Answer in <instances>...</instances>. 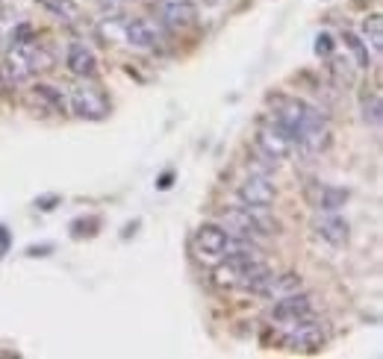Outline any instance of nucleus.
<instances>
[{
  "instance_id": "1",
  "label": "nucleus",
  "mask_w": 383,
  "mask_h": 359,
  "mask_svg": "<svg viewBox=\"0 0 383 359\" xmlns=\"http://www.w3.org/2000/svg\"><path fill=\"white\" fill-rule=\"evenodd\" d=\"M51 68H53V53L33 38V42H24V45H12V47H9L3 65H0V74H3L9 83L15 86V83H24V79L36 77V74L51 71Z\"/></svg>"
},
{
  "instance_id": "2",
  "label": "nucleus",
  "mask_w": 383,
  "mask_h": 359,
  "mask_svg": "<svg viewBox=\"0 0 383 359\" xmlns=\"http://www.w3.org/2000/svg\"><path fill=\"white\" fill-rule=\"evenodd\" d=\"M219 224L224 227L227 236H242V238H262V236H274L280 233V221L269 215V209H257V206H233L224 209L219 215Z\"/></svg>"
},
{
  "instance_id": "3",
  "label": "nucleus",
  "mask_w": 383,
  "mask_h": 359,
  "mask_svg": "<svg viewBox=\"0 0 383 359\" xmlns=\"http://www.w3.org/2000/svg\"><path fill=\"white\" fill-rule=\"evenodd\" d=\"M280 330V342L286 351H298V354H316L328 345V324L316 315L298 318L286 327H277Z\"/></svg>"
},
{
  "instance_id": "4",
  "label": "nucleus",
  "mask_w": 383,
  "mask_h": 359,
  "mask_svg": "<svg viewBox=\"0 0 383 359\" xmlns=\"http://www.w3.org/2000/svg\"><path fill=\"white\" fill-rule=\"evenodd\" d=\"M333 142V133H330V124L328 118L321 115V109L310 106L307 118H304V124L298 127V133L292 136V145L298 147L301 153L307 156H316V153H324Z\"/></svg>"
},
{
  "instance_id": "5",
  "label": "nucleus",
  "mask_w": 383,
  "mask_h": 359,
  "mask_svg": "<svg viewBox=\"0 0 383 359\" xmlns=\"http://www.w3.org/2000/svg\"><path fill=\"white\" fill-rule=\"evenodd\" d=\"M68 103H71V112L77 118H83V121H103V118L110 115V101H106V97L88 83L71 86V92H68Z\"/></svg>"
},
{
  "instance_id": "6",
  "label": "nucleus",
  "mask_w": 383,
  "mask_h": 359,
  "mask_svg": "<svg viewBox=\"0 0 383 359\" xmlns=\"http://www.w3.org/2000/svg\"><path fill=\"white\" fill-rule=\"evenodd\" d=\"M274 304L271 306V324L274 327H286L292 321H298V318H307V315H316V295H310V292H292V295H283V297H274Z\"/></svg>"
},
{
  "instance_id": "7",
  "label": "nucleus",
  "mask_w": 383,
  "mask_h": 359,
  "mask_svg": "<svg viewBox=\"0 0 383 359\" xmlns=\"http://www.w3.org/2000/svg\"><path fill=\"white\" fill-rule=\"evenodd\" d=\"M165 42V27L153 18H124V45L136 51H156Z\"/></svg>"
},
{
  "instance_id": "8",
  "label": "nucleus",
  "mask_w": 383,
  "mask_h": 359,
  "mask_svg": "<svg viewBox=\"0 0 383 359\" xmlns=\"http://www.w3.org/2000/svg\"><path fill=\"white\" fill-rule=\"evenodd\" d=\"M304 197L307 203L316 209V212H339L342 206L348 203V188H339V186H328V183H319V180H310L304 186Z\"/></svg>"
},
{
  "instance_id": "9",
  "label": "nucleus",
  "mask_w": 383,
  "mask_h": 359,
  "mask_svg": "<svg viewBox=\"0 0 383 359\" xmlns=\"http://www.w3.org/2000/svg\"><path fill=\"white\" fill-rule=\"evenodd\" d=\"M156 9H160V24L165 29H171V33H183V29H189L198 21L195 0H160Z\"/></svg>"
},
{
  "instance_id": "10",
  "label": "nucleus",
  "mask_w": 383,
  "mask_h": 359,
  "mask_svg": "<svg viewBox=\"0 0 383 359\" xmlns=\"http://www.w3.org/2000/svg\"><path fill=\"white\" fill-rule=\"evenodd\" d=\"M239 201L245 206H257V209H269L274 203V197H277V186L271 183L269 174H251L245 177L239 183Z\"/></svg>"
},
{
  "instance_id": "11",
  "label": "nucleus",
  "mask_w": 383,
  "mask_h": 359,
  "mask_svg": "<svg viewBox=\"0 0 383 359\" xmlns=\"http://www.w3.org/2000/svg\"><path fill=\"white\" fill-rule=\"evenodd\" d=\"M292 138L289 133L283 129L277 121H274V115H271V121L269 124H262L257 129V151L265 153V156H271L274 162H280V159H286L292 153Z\"/></svg>"
},
{
  "instance_id": "12",
  "label": "nucleus",
  "mask_w": 383,
  "mask_h": 359,
  "mask_svg": "<svg viewBox=\"0 0 383 359\" xmlns=\"http://www.w3.org/2000/svg\"><path fill=\"white\" fill-rule=\"evenodd\" d=\"M312 233L333 247H342L348 242V221L339 212H316V218H312Z\"/></svg>"
},
{
  "instance_id": "13",
  "label": "nucleus",
  "mask_w": 383,
  "mask_h": 359,
  "mask_svg": "<svg viewBox=\"0 0 383 359\" xmlns=\"http://www.w3.org/2000/svg\"><path fill=\"white\" fill-rule=\"evenodd\" d=\"M224 242H227V233H224L221 224H203L195 233V251L201 259H221Z\"/></svg>"
},
{
  "instance_id": "14",
  "label": "nucleus",
  "mask_w": 383,
  "mask_h": 359,
  "mask_svg": "<svg viewBox=\"0 0 383 359\" xmlns=\"http://www.w3.org/2000/svg\"><path fill=\"white\" fill-rule=\"evenodd\" d=\"M65 65H68V71L77 74V77H83V79L97 74V56H95L92 47H86L83 42H74L71 47H68Z\"/></svg>"
},
{
  "instance_id": "15",
  "label": "nucleus",
  "mask_w": 383,
  "mask_h": 359,
  "mask_svg": "<svg viewBox=\"0 0 383 359\" xmlns=\"http://www.w3.org/2000/svg\"><path fill=\"white\" fill-rule=\"evenodd\" d=\"M304 288V280H301V274H295V271H286V274H269L265 277V283L257 295L262 297H283V295H292V292H301Z\"/></svg>"
},
{
  "instance_id": "16",
  "label": "nucleus",
  "mask_w": 383,
  "mask_h": 359,
  "mask_svg": "<svg viewBox=\"0 0 383 359\" xmlns=\"http://www.w3.org/2000/svg\"><path fill=\"white\" fill-rule=\"evenodd\" d=\"M342 42H345V47L351 51L354 65H357V68H371V62H375V59H371V53H369V45L362 42V38H360L357 33L345 29V33H342Z\"/></svg>"
},
{
  "instance_id": "17",
  "label": "nucleus",
  "mask_w": 383,
  "mask_h": 359,
  "mask_svg": "<svg viewBox=\"0 0 383 359\" xmlns=\"http://www.w3.org/2000/svg\"><path fill=\"white\" fill-rule=\"evenodd\" d=\"M362 42L371 45V51H375V56L383 53V18L375 12V15H369L366 21H362Z\"/></svg>"
},
{
  "instance_id": "18",
  "label": "nucleus",
  "mask_w": 383,
  "mask_h": 359,
  "mask_svg": "<svg viewBox=\"0 0 383 359\" xmlns=\"http://www.w3.org/2000/svg\"><path fill=\"white\" fill-rule=\"evenodd\" d=\"M47 12H51L56 21H65V24H74L77 18H80V6L74 3V0H38Z\"/></svg>"
},
{
  "instance_id": "19",
  "label": "nucleus",
  "mask_w": 383,
  "mask_h": 359,
  "mask_svg": "<svg viewBox=\"0 0 383 359\" xmlns=\"http://www.w3.org/2000/svg\"><path fill=\"white\" fill-rule=\"evenodd\" d=\"M33 95L38 97L42 103H47L51 106V112H65V106H68V101H65V95L59 92L56 86H47V83H38L36 88H33Z\"/></svg>"
},
{
  "instance_id": "20",
  "label": "nucleus",
  "mask_w": 383,
  "mask_h": 359,
  "mask_svg": "<svg viewBox=\"0 0 383 359\" xmlns=\"http://www.w3.org/2000/svg\"><path fill=\"white\" fill-rule=\"evenodd\" d=\"M330 74H333V79H336L339 86H354V65L351 59H342V56H330Z\"/></svg>"
},
{
  "instance_id": "21",
  "label": "nucleus",
  "mask_w": 383,
  "mask_h": 359,
  "mask_svg": "<svg viewBox=\"0 0 383 359\" xmlns=\"http://www.w3.org/2000/svg\"><path fill=\"white\" fill-rule=\"evenodd\" d=\"M362 121H366L371 129H378L383 121V103H380V95H371V97H362Z\"/></svg>"
},
{
  "instance_id": "22",
  "label": "nucleus",
  "mask_w": 383,
  "mask_h": 359,
  "mask_svg": "<svg viewBox=\"0 0 383 359\" xmlns=\"http://www.w3.org/2000/svg\"><path fill=\"white\" fill-rule=\"evenodd\" d=\"M97 227H101V218H97V215L77 218V221H71V236L74 238H92L97 233Z\"/></svg>"
},
{
  "instance_id": "23",
  "label": "nucleus",
  "mask_w": 383,
  "mask_h": 359,
  "mask_svg": "<svg viewBox=\"0 0 383 359\" xmlns=\"http://www.w3.org/2000/svg\"><path fill=\"white\" fill-rule=\"evenodd\" d=\"M101 36L106 42H124V18H106L101 24Z\"/></svg>"
},
{
  "instance_id": "24",
  "label": "nucleus",
  "mask_w": 383,
  "mask_h": 359,
  "mask_svg": "<svg viewBox=\"0 0 383 359\" xmlns=\"http://www.w3.org/2000/svg\"><path fill=\"white\" fill-rule=\"evenodd\" d=\"M333 51H336V42H333V36H330V33H319V36H316V56L330 59Z\"/></svg>"
},
{
  "instance_id": "25",
  "label": "nucleus",
  "mask_w": 383,
  "mask_h": 359,
  "mask_svg": "<svg viewBox=\"0 0 383 359\" xmlns=\"http://www.w3.org/2000/svg\"><path fill=\"white\" fill-rule=\"evenodd\" d=\"M9 38H12V45H24V42H33V24H27V21H21V24H18L15 29H12V36H9Z\"/></svg>"
},
{
  "instance_id": "26",
  "label": "nucleus",
  "mask_w": 383,
  "mask_h": 359,
  "mask_svg": "<svg viewBox=\"0 0 383 359\" xmlns=\"http://www.w3.org/2000/svg\"><path fill=\"white\" fill-rule=\"evenodd\" d=\"M56 203H59V195H45V197H38V201H36V206L42 209V212H51Z\"/></svg>"
},
{
  "instance_id": "27",
  "label": "nucleus",
  "mask_w": 383,
  "mask_h": 359,
  "mask_svg": "<svg viewBox=\"0 0 383 359\" xmlns=\"http://www.w3.org/2000/svg\"><path fill=\"white\" fill-rule=\"evenodd\" d=\"M171 183H174V171H165L160 180H156V188H162V192H169V188H171Z\"/></svg>"
},
{
  "instance_id": "28",
  "label": "nucleus",
  "mask_w": 383,
  "mask_h": 359,
  "mask_svg": "<svg viewBox=\"0 0 383 359\" xmlns=\"http://www.w3.org/2000/svg\"><path fill=\"white\" fill-rule=\"evenodd\" d=\"M51 251H53V247H51V245H45V247H29L27 253H29V256H47Z\"/></svg>"
},
{
  "instance_id": "29",
  "label": "nucleus",
  "mask_w": 383,
  "mask_h": 359,
  "mask_svg": "<svg viewBox=\"0 0 383 359\" xmlns=\"http://www.w3.org/2000/svg\"><path fill=\"white\" fill-rule=\"evenodd\" d=\"M203 3H210V6H221V3H227V0H203Z\"/></svg>"
},
{
  "instance_id": "30",
  "label": "nucleus",
  "mask_w": 383,
  "mask_h": 359,
  "mask_svg": "<svg viewBox=\"0 0 383 359\" xmlns=\"http://www.w3.org/2000/svg\"><path fill=\"white\" fill-rule=\"evenodd\" d=\"M0 15H3V0H0Z\"/></svg>"
}]
</instances>
